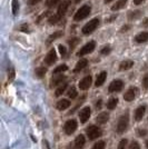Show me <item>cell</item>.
Returning a JSON list of instances; mask_svg holds the SVG:
<instances>
[{
    "instance_id": "1",
    "label": "cell",
    "mask_w": 148,
    "mask_h": 149,
    "mask_svg": "<svg viewBox=\"0 0 148 149\" xmlns=\"http://www.w3.org/2000/svg\"><path fill=\"white\" fill-rule=\"evenodd\" d=\"M129 126V116H128V112L124 113L123 116H120V118L118 119L117 127H116V130L118 134H123L127 130Z\"/></svg>"
},
{
    "instance_id": "2",
    "label": "cell",
    "mask_w": 148,
    "mask_h": 149,
    "mask_svg": "<svg viewBox=\"0 0 148 149\" xmlns=\"http://www.w3.org/2000/svg\"><path fill=\"white\" fill-rule=\"evenodd\" d=\"M99 24H100V20H99V18L91 19L89 22H87L86 25L82 27L81 32H82L84 35H89V33H91V32H94V31L97 29V27L99 26Z\"/></svg>"
},
{
    "instance_id": "3",
    "label": "cell",
    "mask_w": 148,
    "mask_h": 149,
    "mask_svg": "<svg viewBox=\"0 0 148 149\" xmlns=\"http://www.w3.org/2000/svg\"><path fill=\"white\" fill-rule=\"evenodd\" d=\"M91 11V7L89 5H85L82 6L80 9H78V11L75 13L74 16V20L75 21H80V20H84L85 18H87L89 16V13Z\"/></svg>"
},
{
    "instance_id": "4",
    "label": "cell",
    "mask_w": 148,
    "mask_h": 149,
    "mask_svg": "<svg viewBox=\"0 0 148 149\" xmlns=\"http://www.w3.org/2000/svg\"><path fill=\"white\" fill-rule=\"evenodd\" d=\"M86 134L90 140H95V139H97V138H99V137H101L103 131H101V129H100L99 127L95 126V125H91V126L87 127Z\"/></svg>"
},
{
    "instance_id": "5",
    "label": "cell",
    "mask_w": 148,
    "mask_h": 149,
    "mask_svg": "<svg viewBox=\"0 0 148 149\" xmlns=\"http://www.w3.org/2000/svg\"><path fill=\"white\" fill-rule=\"evenodd\" d=\"M95 48H96V42H95V41H89V42H87V44L77 52V56L82 57V56H85V55H88V54L93 52L94 50H95Z\"/></svg>"
},
{
    "instance_id": "6",
    "label": "cell",
    "mask_w": 148,
    "mask_h": 149,
    "mask_svg": "<svg viewBox=\"0 0 148 149\" xmlns=\"http://www.w3.org/2000/svg\"><path fill=\"white\" fill-rule=\"evenodd\" d=\"M77 121L75 119H69L68 121H66V124L64 126V130L67 135H73L76 129H77Z\"/></svg>"
},
{
    "instance_id": "7",
    "label": "cell",
    "mask_w": 148,
    "mask_h": 149,
    "mask_svg": "<svg viewBox=\"0 0 148 149\" xmlns=\"http://www.w3.org/2000/svg\"><path fill=\"white\" fill-rule=\"evenodd\" d=\"M124 87V82L121 80H114L111 81V84L109 85V87H108V91L110 93H119Z\"/></svg>"
},
{
    "instance_id": "8",
    "label": "cell",
    "mask_w": 148,
    "mask_h": 149,
    "mask_svg": "<svg viewBox=\"0 0 148 149\" xmlns=\"http://www.w3.org/2000/svg\"><path fill=\"white\" fill-rule=\"evenodd\" d=\"M56 61H57V54H56V50L50 49L49 52L45 57V63H46L47 66H51V65H54Z\"/></svg>"
},
{
    "instance_id": "9",
    "label": "cell",
    "mask_w": 148,
    "mask_h": 149,
    "mask_svg": "<svg viewBox=\"0 0 148 149\" xmlns=\"http://www.w3.org/2000/svg\"><path fill=\"white\" fill-rule=\"evenodd\" d=\"M137 93H138V88L130 87L129 89L125 93V95H124V99L126 100V101H133V100L136 98Z\"/></svg>"
},
{
    "instance_id": "10",
    "label": "cell",
    "mask_w": 148,
    "mask_h": 149,
    "mask_svg": "<svg viewBox=\"0 0 148 149\" xmlns=\"http://www.w3.org/2000/svg\"><path fill=\"white\" fill-rule=\"evenodd\" d=\"M90 115H91V109H90L89 107H84V108L80 110V112H79V119H80V123L85 124L87 120L89 119Z\"/></svg>"
},
{
    "instance_id": "11",
    "label": "cell",
    "mask_w": 148,
    "mask_h": 149,
    "mask_svg": "<svg viewBox=\"0 0 148 149\" xmlns=\"http://www.w3.org/2000/svg\"><path fill=\"white\" fill-rule=\"evenodd\" d=\"M70 3H71V1L70 0H64L59 5V7H58V15L59 16H65L66 15V13H67L68 8H69V6H70Z\"/></svg>"
},
{
    "instance_id": "12",
    "label": "cell",
    "mask_w": 148,
    "mask_h": 149,
    "mask_svg": "<svg viewBox=\"0 0 148 149\" xmlns=\"http://www.w3.org/2000/svg\"><path fill=\"white\" fill-rule=\"evenodd\" d=\"M66 79V77L62 74H54V77L51 78V81H50V86L54 87V86H57V85H60V84H64V80Z\"/></svg>"
},
{
    "instance_id": "13",
    "label": "cell",
    "mask_w": 148,
    "mask_h": 149,
    "mask_svg": "<svg viewBox=\"0 0 148 149\" xmlns=\"http://www.w3.org/2000/svg\"><path fill=\"white\" fill-rule=\"evenodd\" d=\"M145 112H146V106H139L135 110V115H134L136 121H140L145 115Z\"/></svg>"
},
{
    "instance_id": "14",
    "label": "cell",
    "mask_w": 148,
    "mask_h": 149,
    "mask_svg": "<svg viewBox=\"0 0 148 149\" xmlns=\"http://www.w3.org/2000/svg\"><path fill=\"white\" fill-rule=\"evenodd\" d=\"M91 85V77L90 76H86L85 78H82L79 82V88L81 90H87Z\"/></svg>"
},
{
    "instance_id": "15",
    "label": "cell",
    "mask_w": 148,
    "mask_h": 149,
    "mask_svg": "<svg viewBox=\"0 0 148 149\" xmlns=\"http://www.w3.org/2000/svg\"><path fill=\"white\" fill-rule=\"evenodd\" d=\"M86 143V139L84 135H78L75 139V148L76 149H82Z\"/></svg>"
},
{
    "instance_id": "16",
    "label": "cell",
    "mask_w": 148,
    "mask_h": 149,
    "mask_svg": "<svg viewBox=\"0 0 148 149\" xmlns=\"http://www.w3.org/2000/svg\"><path fill=\"white\" fill-rule=\"evenodd\" d=\"M70 105H71V102L68 99H61V100H59V101H57L56 108H57L58 110H65V109L69 108Z\"/></svg>"
},
{
    "instance_id": "17",
    "label": "cell",
    "mask_w": 148,
    "mask_h": 149,
    "mask_svg": "<svg viewBox=\"0 0 148 149\" xmlns=\"http://www.w3.org/2000/svg\"><path fill=\"white\" fill-rule=\"evenodd\" d=\"M135 41L137 44H142V42L148 41V31H144L135 36Z\"/></svg>"
},
{
    "instance_id": "18",
    "label": "cell",
    "mask_w": 148,
    "mask_h": 149,
    "mask_svg": "<svg viewBox=\"0 0 148 149\" xmlns=\"http://www.w3.org/2000/svg\"><path fill=\"white\" fill-rule=\"evenodd\" d=\"M106 78H107V72L106 71H101L99 74H97V79H96V82H95V86L96 87L103 86V84L105 82Z\"/></svg>"
},
{
    "instance_id": "19",
    "label": "cell",
    "mask_w": 148,
    "mask_h": 149,
    "mask_svg": "<svg viewBox=\"0 0 148 149\" xmlns=\"http://www.w3.org/2000/svg\"><path fill=\"white\" fill-rule=\"evenodd\" d=\"M108 120H109V113L108 112H101V113H99L98 116L96 117V121L99 125L106 124Z\"/></svg>"
},
{
    "instance_id": "20",
    "label": "cell",
    "mask_w": 148,
    "mask_h": 149,
    "mask_svg": "<svg viewBox=\"0 0 148 149\" xmlns=\"http://www.w3.org/2000/svg\"><path fill=\"white\" fill-rule=\"evenodd\" d=\"M87 65H88V60H87V59H80L79 61L77 62V65H76V67H75L74 71L75 72H79V71H81L82 69L86 68Z\"/></svg>"
},
{
    "instance_id": "21",
    "label": "cell",
    "mask_w": 148,
    "mask_h": 149,
    "mask_svg": "<svg viewBox=\"0 0 148 149\" xmlns=\"http://www.w3.org/2000/svg\"><path fill=\"white\" fill-rule=\"evenodd\" d=\"M126 5H127V0H117L116 3L111 7V10L112 11H118V10L123 9Z\"/></svg>"
},
{
    "instance_id": "22",
    "label": "cell",
    "mask_w": 148,
    "mask_h": 149,
    "mask_svg": "<svg viewBox=\"0 0 148 149\" xmlns=\"http://www.w3.org/2000/svg\"><path fill=\"white\" fill-rule=\"evenodd\" d=\"M142 15V10H134V11H129L127 17H128V20H137L138 18H140Z\"/></svg>"
},
{
    "instance_id": "23",
    "label": "cell",
    "mask_w": 148,
    "mask_h": 149,
    "mask_svg": "<svg viewBox=\"0 0 148 149\" xmlns=\"http://www.w3.org/2000/svg\"><path fill=\"white\" fill-rule=\"evenodd\" d=\"M133 66H134V61H133V60H125V61L120 62L119 69L124 71V70H128V69H130Z\"/></svg>"
},
{
    "instance_id": "24",
    "label": "cell",
    "mask_w": 148,
    "mask_h": 149,
    "mask_svg": "<svg viewBox=\"0 0 148 149\" xmlns=\"http://www.w3.org/2000/svg\"><path fill=\"white\" fill-rule=\"evenodd\" d=\"M64 35V32H62L61 30H59V31H56V32H54L52 35H50L49 38L47 39V45H50L52 41H55L56 39H58V38H60Z\"/></svg>"
},
{
    "instance_id": "25",
    "label": "cell",
    "mask_w": 148,
    "mask_h": 149,
    "mask_svg": "<svg viewBox=\"0 0 148 149\" xmlns=\"http://www.w3.org/2000/svg\"><path fill=\"white\" fill-rule=\"evenodd\" d=\"M118 105V99L117 98H115V97H112L110 99L107 101V108L109 109V110H112V109H115L116 108V106Z\"/></svg>"
},
{
    "instance_id": "26",
    "label": "cell",
    "mask_w": 148,
    "mask_h": 149,
    "mask_svg": "<svg viewBox=\"0 0 148 149\" xmlns=\"http://www.w3.org/2000/svg\"><path fill=\"white\" fill-rule=\"evenodd\" d=\"M46 72H47V68H45V67H39V68L35 70V74H36L38 78H43Z\"/></svg>"
},
{
    "instance_id": "27",
    "label": "cell",
    "mask_w": 148,
    "mask_h": 149,
    "mask_svg": "<svg viewBox=\"0 0 148 149\" xmlns=\"http://www.w3.org/2000/svg\"><path fill=\"white\" fill-rule=\"evenodd\" d=\"M66 88H67V84H61L59 87L56 89V93H55V95H56V97H59V96H61L62 93H65V90H66Z\"/></svg>"
},
{
    "instance_id": "28",
    "label": "cell",
    "mask_w": 148,
    "mask_h": 149,
    "mask_svg": "<svg viewBox=\"0 0 148 149\" xmlns=\"http://www.w3.org/2000/svg\"><path fill=\"white\" fill-rule=\"evenodd\" d=\"M79 38H71L68 40V44H69V47H70V50H73L76 48V46L79 44Z\"/></svg>"
},
{
    "instance_id": "29",
    "label": "cell",
    "mask_w": 148,
    "mask_h": 149,
    "mask_svg": "<svg viewBox=\"0 0 148 149\" xmlns=\"http://www.w3.org/2000/svg\"><path fill=\"white\" fill-rule=\"evenodd\" d=\"M60 18H61V16H59L58 13L57 15H52V16H50L49 18H48V22H49L50 25H55V24H57L60 20Z\"/></svg>"
},
{
    "instance_id": "30",
    "label": "cell",
    "mask_w": 148,
    "mask_h": 149,
    "mask_svg": "<svg viewBox=\"0 0 148 149\" xmlns=\"http://www.w3.org/2000/svg\"><path fill=\"white\" fill-rule=\"evenodd\" d=\"M11 9H13V15L16 16L18 13V10H19V0H13Z\"/></svg>"
},
{
    "instance_id": "31",
    "label": "cell",
    "mask_w": 148,
    "mask_h": 149,
    "mask_svg": "<svg viewBox=\"0 0 148 149\" xmlns=\"http://www.w3.org/2000/svg\"><path fill=\"white\" fill-rule=\"evenodd\" d=\"M67 70H68L67 65H60V66H58L57 68H55V70H54V74H62L64 71H67Z\"/></svg>"
},
{
    "instance_id": "32",
    "label": "cell",
    "mask_w": 148,
    "mask_h": 149,
    "mask_svg": "<svg viewBox=\"0 0 148 149\" xmlns=\"http://www.w3.org/2000/svg\"><path fill=\"white\" fill-rule=\"evenodd\" d=\"M67 95H68V97L69 98H71V99H75L76 97H77V90H76V88L75 87H70L69 89H68V91H67Z\"/></svg>"
},
{
    "instance_id": "33",
    "label": "cell",
    "mask_w": 148,
    "mask_h": 149,
    "mask_svg": "<svg viewBox=\"0 0 148 149\" xmlns=\"http://www.w3.org/2000/svg\"><path fill=\"white\" fill-rule=\"evenodd\" d=\"M61 0H46V6L48 8H54L56 5H58Z\"/></svg>"
},
{
    "instance_id": "34",
    "label": "cell",
    "mask_w": 148,
    "mask_h": 149,
    "mask_svg": "<svg viewBox=\"0 0 148 149\" xmlns=\"http://www.w3.org/2000/svg\"><path fill=\"white\" fill-rule=\"evenodd\" d=\"M105 141L103 140H99L98 143H96L93 146V149H105Z\"/></svg>"
},
{
    "instance_id": "35",
    "label": "cell",
    "mask_w": 148,
    "mask_h": 149,
    "mask_svg": "<svg viewBox=\"0 0 148 149\" xmlns=\"http://www.w3.org/2000/svg\"><path fill=\"white\" fill-rule=\"evenodd\" d=\"M127 143H128V140L127 139H121L119 143H118V148L117 149H126L127 148Z\"/></svg>"
},
{
    "instance_id": "36",
    "label": "cell",
    "mask_w": 148,
    "mask_h": 149,
    "mask_svg": "<svg viewBox=\"0 0 148 149\" xmlns=\"http://www.w3.org/2000/svg\"><path fill=\"white\" fill-rule=\"evenodd\" d=\"M15 76H16V71L13 68H10L9 72H8V80L9 81H13L15 79Z\"/></svg>"
},
{
    "instance_id": "37",
    "label": "cell",
    "mask_w": 148,
    "mask_h": 149,
    "mask_svg": "<svg viewBox=\"0 0 148 149\" xmlns=\"http://www.w3.org/2000/svg\"><path fill=\"white\" fill-rule=\"evenodd\" d=\"M58 50H59V52H60L61 57L66 56V54H67V49H66V47H65V46H62V45H59V46H58Z\"/></svg>"
},
{
    "instance_id": "38",
    "label": "cell",
    "mask_w": 148,
    "mask_h": 149,
    "mask_svg": "<svg viewBox=\"0 0 148 149\" xmlns=\"http://www.w3.org/2000/svg\"><path fill=\"white\" fill-rule=\"evenodd\" d=\"M111 51V48L109 47V46H105L103 49H101V51H100V54L101 55H109Z\"/></svg>"
},
{
    "instance_id": "39",
    "label": "cell",
    "mask_w": 148,
    "mask_h": 149,
    "mask_svg": "<svg viewBox=\"0 0 148 149\" xmlns=\"http://www.w3.org/2000/svg\"><path fill=\"white\" fill-rule=\"evenodd\" d=\"M148 134V131L146 129H142V128H139L138 130H137V135L139 137H146Z\"/></svg>"
},
{
    "instance_id": "40",
    "label": "cell",
    "mask_w": 148,
    "mask_h": 149,
    "mask_svg": "<svg viewBox=\"0 0 148 149\" xmlns=\"http://www.w3.org/2000/svg\"><path fill=\"white\" fill-rule=\"evenodd\" d=\"M142 86L146 90H148V74H145L144 78H142Z\"/></svg>"
},
{
    "instance_id": "41",
    "label": "cell",
    "mask_w": 148,
    "mask_h": 149,
    "mask_svg": "<svg viewBox=\"0 0 148 149\" xmlns=\"http://www.w3.org/2000/svg\"><path fill=\"white\" fill-rule=\"evenodd\" d=\"M19 30L24 31V32H29V25L28 24H24V25L20 26Z\"/></svg>"
},
{
    "instance_id": "42",
    "label": "cell",
    "mask_w": 148,
    "mask_h": 149,
    "mask_svg": "<svg viewBox=\"0 0 148 149\" xmlns=\"http://www.w3.org/2000/svg\"><path fill=\"white\" fill-rule=\"evenodd\" d=\"M129 149H140L139 143H137V141H131V143H130V146H129Z\"/></svg>"
},
{
    "instance_id": "43",
    "label": "cell",
    "mask_w": 148,
    "mask_h": 149,
    "mask_svg": "<svg viewBox=\"0 0 148 149\" xmlns=\"http://www.w3.org/2000/svg\"><path fill=\"white\" fill-rule=\"evenodd\" d=\"M101 106H103V100L99 99L96 101V104H95V107H96V109L97 110H100L101 109Z\"/></svg>"
},
{
    "instance_id": "44",
    "label": "cell",
    "mask_w": 148,
    "mask_h": 149,
    "mask_svg": "<svg viewBox=\"0 0 148 149\" xmlns=\"http://www.w3.org/2000/svg\"><path fill=\"white\" fill-rule=\"evenodd\" d=\"M41 0H29V5H37V3H39Z\"/></svg>"
},
{
    "instance_id": "45",
    "label": "cell",
    "mask_w": 148,
    "mask_h": 149,
    "mask_svg": "<svg viewBox=\"0 0 148 149\" xmlns=\"http://www.w3.org/2000/svg\"><path fill=\"white\" fill-rule=\"evenodd\" d=\"M43 146H45V149H50L49 143L47 140H43Z\"/></svg>"
},
{
    "instance_id": "46",
    "label": "cell",
    "mask_w": 148,
    "mask_h": 149,
    "mask_svg": "<svg viewBox=\"0 0 148 149\" xmlns=\"http://www.w3.org/2000/svg\"><path fill=\"white\" fill-rule=\"evenodd\" d=\"M145 0H134V3H135L136 6H138V5H140V3H142Z\"/></svg>"
},
{
    "instance_id": "47",
    "label": "cell",
    "mask_w": 148,
    "mask_h": 149,
    "mask_svg": "<svg viewBox=\"0 0 148 149\" xmlns=\"http://www.w3.org/2000/svg\"><path fill=\"white\" fill-rule=\"evenodd\" d=\"M142 27H148V18H145V20L142 21Z\"/></svg>"
},
{
    "instance_id": "48",
    "label": "cell",
    "mask_w": 148,
    "mask_h": 149,
    "mask_svg": "<svg viewBox=\"0 0 148 149\" xmlns=\"http://www.w3.org/2000/svg\"><path fill=\"white\" fill-rule=\"evenodd\" d=\"M129 28H130V26H124L120 31H121V32H124V31H127L128 29H129Z\"/></svg>"
},
{
    "instance_id": "49",
    "label": "cell",
    "mask_w": 148,
    "mask_h": 149,
    "mask_svg": "<svg viewBox=\"0 0 148 149\" xmlns=\"http://www.w3.org/2000/svg\"><path fill=\"white\" fill-rule=\"evenodd\" d=\"M115 19H116V16H111L110 19H108V20H107V22H109V21H112V20H115Z\"/></svg>"
},
{
    "instance_id": "50",
    "label": "cell",
    "mask_w": 148,
    "mask_h": 149,
    "mask_svg": "<svg viewBox=\"0 0 148 149\" xmlns=\"http://www.w3.org/2000/svg\"><path fill=\"white\" fill-rule=\"evenodd\" d=\"M111 1H114V0H104L105 3H109V2H111Z\"/></svg>"
},
{
    "instance_id": "51",
    "label": "cell",
    "mask_w": 148,
    "mask_h": 149,
    "mask_svg": "<svg viewBox=\"0 0 148 149\" xmlns=\"http://www.w3.org/2000/svg\"><path fill=\"white\" fill-rule=\"evenodd\" d=\"M145 146H146V148L148 149V139L146 140V141H145Z\"/></svg>"
},
{
    "instance_id": "52",
    "label": "cell",
    "mask_w": 148,
    "mask_h": 149,
    "mask_svg": "<svg viewBox=\"0 0 148 149\" xmlns=\"http://www.w3.org/2000/svg\"><path fill=\"white\" fill-rule=\"evenodd\" d=\"M80 1H82V0H75V3H79Z\"/></svg>"
}]
</instances>
